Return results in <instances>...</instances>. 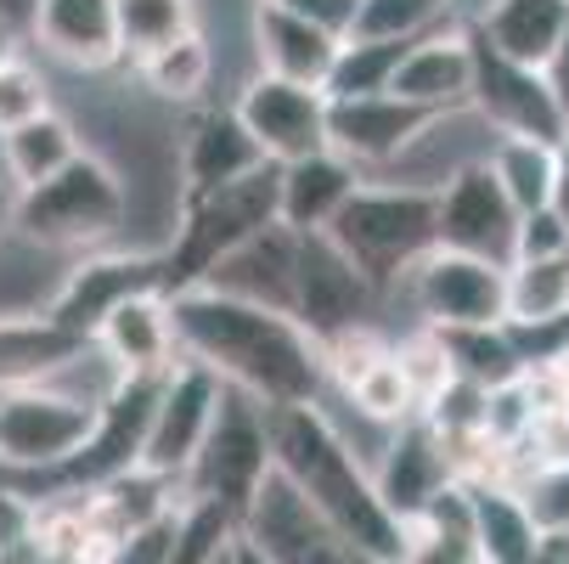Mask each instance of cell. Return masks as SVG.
Returning <instances> with one entry per match:
<instances>
[{
    "label": "cell",
    "mask_w": 569,
    "mask_h": 564,
    "mask_svg": "<svg viewBox=\"0 0 569 564\" xmlns=\"http://www.w3.org/2000/svg\"><path fill=\"white\" fill-rule=\"evenodd\" d=\"M12 209H18V187H12V181H0V237L12 231Z\"/></svg>",
    "instance_id": "obj_52"
},
{
    "label": "cell",
    "mask_w": 569,
    "mask_h": 564,
    "mask_svg": "<svg viewBox=\"0 0 569 564\" xmlns=\"http://www.w3.org/2000/svg\"><path fill=\"white\" fill-rule=\"evenodd\" d=\"M214 564H231V547H226V553H220V558H214Z\"/></svg>",
    "instance_id": "obj_55"
},
{
    "label": "cell",
    "mask_w": 569,
    "mask_h": 564,
    "mask_svg": "<svg viewBox=\"0 0 569 564\" xmlns=\"http://www.w3.org/2000/svg\"><path fill=\"white\" fill-rule=\"evenodd\" d=\"M231 564H271V558H266L254 542H242V536H237V542H231Z\"/></svg>",
    "instance_id": "obj_53"
},
{
    "label": "cell",
    "mask_w": 569,
    "mask_h": 564,
    "mask_svg": "<svg viewBox=\"0 0 569 564\" xmlns=\"http://www.w3.org/2000/svg\"><path fill=\"white\" fill-rule=\"evenodd\" d=\"M440 350H446V367L451 378L473 384V389H502V384H519L525 378V356L502 328H457V334H440Z\"/></svg>",
    "instance_id": "obj_33"
},
{
    "label": "cell",
    "mask_w": 569,
    "mask_h": 564,
    "mask_svg": "<svg viewBox=\"0 0 569 564\" xmlns=\"http://www.w3.org/2000/svg\"><path fill=\"white\" fill-rule=\"evenodd\" d=\"M231 542H237V514L231 508H220L209 497H181L170 564H214Z\"/></svg>",
    "instance_id": "obj_38"
},
{
    "label": "cell",
    "mask_w": 569,
    "mask_h": 564,
    "mask_svg": "<svg viewBox=\"0 0 569 564\" xmlns=\"http://www.w3.org/2000/svg\"><path fill=\"white\" fill-rule=\"evenodd\" d=\"M40 57L62 73L97 79V73H119V23H113V0H34L29 29H23Z\"/></svg>",
    "instance_id": "obj_15"
},
{
    "label": "cell",
    "mask_w": 569,
    "mask_h": 564,
    "mask_svg": "<svg viewBox=\"0 0 569 564\" xmlns=\"http://www.w3.org/2000/svg\"><path fill=\"white\" fill-rule=\"evenodd\" d=\"M12 57H23V34H18L7 18H0V68H7Z\"/></svg>",
    "instance_id": "obj_51"
},
{
    "label": "cell",
    "mask_w": 569,
    "mask_h": 564,
    "mask_svg": "<svg viewBox=\"0 0 569 564\" xmlns=\"http://www.w3.org/2000/svg\"><path fill=\"white\" fill-rule=\"evenodd\" d=\"M457 18V0H361L350 40H423Z\"/></svg>",
    "instance_id": "obj_39"
},
{
    "label": "cell",
    "mask_w": 569,
    "mask_h": 564,
    "mask_svg": "<svg viewBox=\"0 0 569 564\" xmlns=\"http://www.w3.org/2000/svg\"><path fill=\"white\" fill-rule=\"evenodd\" d=\"M569 316V255L508 266V328H541Z\"/></svg>",
    "instance_id": "obj_35"
},
{
    "label": "cell",
    "mask_w": 569,
    "mask_h": 564,
    "mask_svg": "<svg viewBox=\"0 0 569 564\" xmlns=\"http://www.w3.org/2000/svg\"><path fill=\"white\" fill-rule=\"evenodd\" d=\"M237 536L254 542L271 564H310L321 547L333 542V531L321 525V514L288 486L277 468L260 479V492L249 497V508H242Z\"/></svg>",
    "instance_id": "obj_23"
},
{
    "label": "cell",
    "mask_w": 569,
    "mask_h": 564,
    "mask_svg": "<svg viewBox=\"0 0 569 564\" xmlns=\"http://www.w3.org/2000/svg\"><path fill=\"white\" fill-rule=\"evenodd\" d=\"M29 12H34V0H0V18H7L18 34L29 29Z\"/></svg>",
    "instance_id": "obj_50"
},
{
    "label": "cell",
    "mask_w": 569,
    "mask_h": 564,
    "mask_svg": "<svg viewBox=\"0 0 569 564\" xmlns=\"http://www.w3.org/2000/svg\"><path fill=\"white\" fill-rule=\"evenodd\" d=\"M170 328L176 356L209 367L226 389L254 395L260 407H310L328 389L321 350L293 328V316H271L254 305L220 299L209 288L170 294Z\"/></svg>",
    "instance_id": "obj_1"
},
{
    "label": "cell",
    "mask_w": 569,
    "mask_h": 564,
    "mask_svg": "<svg viewBox=\"0 0 569 564\" xmlns=\"http://www.w3.org/2000/svg\"><path fill=\"white\" fill-rule=\"evenodd\" d=\"M79 339H68L51 316H0V389H23L57 373Z\"/></svg>",
    "instance_id": "obj_31"
},
{
    "label": "cell",
    "mask_w": 569,
    "mask_h": 564,
    "mask_svg": "<svg viewBox=\"0 0 569 564\" xmlns=\"http://www.w3.org/2000/svg\"><path fill=\"white\" fill-rule=\"evenodd\" d=\"M468 497H473V547L485 564H541L547 542L536 536L508 486H468Z\"/></svg>",
    "instance_id": "obj_30"
},
{
    "label": "cell",
    "mask_w": 569,
    "mask_h": 564,
    "mask_svg": "<svg viewBox=\"0 0 569 564\" xmlns=\"http://www.w3.org/2000/svg\"><path fill=\"white\" fill-rule=\"evenodd\" d=\"M345 407L356 413V418H367V424H378V429H395V424H406V418H418V395H412V384L400 378V367H395V356L383 350L350 389H333Z\"/></svg>",
    "instance_id": "obj_37"
},
{
    "label": "cell",
    "mask_w": 569,
    "mask_h": 564,
    "mask_svg": "<svg viewBox=\"0 0 569 564\" xmlns=\"http://www.w3.org/2000/svg\"><path fill=\"white\" fill-rule=\"evenodd\" d=\"M0 141H7V176L18 192L51 181L57 170H68L79 152H86V141H79V130L68 125V113L51 102L40 119L18 125V130H0Z\"/></svg>",
    "instance_id": "obj_28"
},
{
    "label": "cell",
    "mask_w": 569,
    "mask_h": 564,
    "mask_svg": "<svg viewBox=\"0 0 569 564\" xmlns=\"http://www.w3.org/2000/svg\"><path fill=\"white\" fill-rule=\"evenodd\" d=\"M271 468L321 514V525L339 542H350L356 553L378 564H400L406 531L389 520V508L372 492L367 463L339 441V429L328 424V413L316 400L271 413Z\"/></svg>",
    "instance_id": "obj_2"
},
{
    "label": "cell",
    "mask_w": 569,
    "mask_h": 564,
    "mask_svg": "<svg viewBox=\"0 0 569 564\" xmlns=\"http://www.w3.org/2000/svg\"><path fill=\"white\" fill-rule=\"evenodd\" d=\"M51 108V73L34 68L29 57H12L0 68V130H18Z\"/></svg>",
    "instance_id": "obj_41"
},
{
    "label": "cell",
    "mask_w": 569,
    "mask_h": 564,
    "mask_svg": "<svg viewBox=\"0 0 569 564\" xmlns=\"http://www.w3.org/2000/svg\"><path fill=\"white\" fill-rule=\"evenodd\" d=\"M497 147V130L485 125L473 108H451V113H429L423 130L406 141V152L372 181L389 187H412V192H440L446 181H457L462 170H479Z\"/></svg>",
    "instance_id": "obj_16"
},
{
    "label": "cell",
    "mask_w": 569,
    "mask_h": 564,
    "mask_svg": "<svg viewBox=\"0 0 569 564\" xmlns=\"http://www.w3.org/2000/svg\"><path fill=\"white\" fill-rule=\"evenodd\" d=\"M406 299L412 328L457 334V328H502L508 321V271L491 260H468L451 249H429L383 299Z\"/></svg>",
    "instance_id": "obj_7"
},
{
    "label": "cell",
    "mask_w": 569,
    "mask_h": 564,
    "mask_svg": "<svg viewBox=\"0 0 569 564\" xmlns=\"http://www.w3.org/2000/svg\"><path fill=\"white\" fill-rule=\"evenodd\" d=\"M91 424H97V407L51 389L46 378L23 389H0V463L57 492V474L86 446Z\"/></svg>",
    "instance_id": "obj_8"
},
{
    "label": "cell",
    "mask_w": 569,
    "mask_h": 564,
    "mask_svg": "<svg viewBox=\"0 0 569 564\" xmlns=\"http://www.w3.org/2000/svg\"><path fill=\"white\" fill-rule=\"evenodd\" d=\"M558 255H569V220L552 204L519 215V226H513V260L508 266H519V260H558Z\"/></svg>",
    "instance_id": "obj_43"
},
{
    "label": "cell",
    "mask_w": 569,
    "mask_h": 564,
    "mask_svg": "<svg viewBox=\"0 0 569 564\" xmlns=\"http://www.w3.org/2000/svg\"><path fill=\"white\" fill-rule=\"evenodd\" d=\"M170 542H176V514L152 520L141 531H124L119 542H108L102 564H170Z\"/></svg>",
    "instance_id": "obj_44"
},
{
    "label": "cell",
    "mask_w": 569,
    "mask_h": 564,
    "mask_svg": "<svg viewBox=\"0 0 569 564\" xmlns=\"http://www.w3.org/2000/svg\"><path fill=\"white\" fill-rule=\"evenodd\" d=\"M400 564H485L473 536H435V531H418L406 525V553Z\"/></svg>",
    "instance_id": "obj_45"
},
{
    "label": "cell",
    "mask_w": 569,
    "mask_h": 564,
    "mask_svg": "<svg viewBox=\"0 0 569 564\" xmlns=\"http://www.w3.org/2000/svg\"><path fill=\"white\" fill-rule=\"evenodd\" d=\"M293 260H299V237L271 220L254 237H242L231 255H220L203 271V283H192V288H209L220 299L254 305L271 316H293Z\"/></svg>",
    "instance_id": "obj_18"
},
{
    "label": "cell",
    "mask_w": 569,
    "mask_h": 564,
    "mask_svg": "<svg viewBox=\"0 0 569 564\" xmlns=\"http://www.w3.org/2000/svg\"><path fill=\"white\" fill-rule=\"evenodd\" d=\"M12 231L62 260L97 255V249H124V187L97 152H79L51 181L18 192Z\"/></svg>",
    "instance_id": "obj_3"
},
{
    "label": "cell",
    "mask_w": 569,
    "mask_h": 564,
    "mask_svg": "<svg viewBox=\"0 0 569 564\" xmlns=\"http://www.w3.org/2000/svg\"><path fill=\"white\" fill-rule=\"evenodd\" d=\"M130 73H136V91L147 102H158V108H170V113H192V108L214 102V79H220L214 73V46L203 40V29L147 51Z\"/></svg>",
    "instance_id": "obj_27"
},
{
    "label": "cell",
    "mask_w": 569,
    "mask_h": 564,
    "mask_svg": "<svg viewBox=\"0 0 569 564\" xmlns=\"http://www.w3.org/2000/svg\"><path fill=\"white\" fill-rule=\"evenodd\" d=\"M231 113L254 136L266 165H299V158L328 152V91H305L288 79L249 73L231 91Z\"/></svg>",
    "instance_id": "obj_11"
},
{
    "label": "cell",
    "mask_w": 569,
    "mask_h": 564,
    "mask_svg": "<svg viewBox=\"0 0 569 564\" xmlns=\"http://www.w3.org/2000/svg\"><path fill=\"white\" fill-rule=\"evenodd\" d=\"M361 187V170H350L339 152H316L299 165L277 170V226H288L293 237L305 231H328V220L350 204V192Z\"/></svg>",
    "instance_id": "obj_26"
},
{
    "label": "cell",
    "mask_w": 569,
    "mask_h": 564,
    "mask_svg": "<svg viewBox=\"0 0 569 564\" xmlns=\"http://www.w3.org/2000/svg\"><path fill=\"white\" fill-rule=\"evenodd\" d=\"M328 244L372 283L383 299L406 271L435 249V192L389 187V181H361L350 204L328 220Z\"/></svg>",
    "instance_id": "obj_4"
},
{
    "label": "cell",
    "mask_w": 569,
    "mask_h": 564,
    "mask_svg": "<svg viewBox=\"0 0 569 564\" xmlns=\"http://www.w3.org/2000/svg\"><path fill=\"white\" fill-rule=\"evenodd\" d=\"M136 294H170V277H164V255H141V249H97V255H79L51 299V321L86 345L102 321L136 299Z\"/></svg>",
    "instance_id": "obj_10"
},
{
    "label": "cell",
    "mask_w": 569,
    "mask_h": 564,
    "mask_svg": "<svg viewBox=\"0 0 569 564\" xmlns=\"http://www.w3.org/2000/svg\"><path fill=\"white\" fill-rule=\"evenodd\" d=\"M429 113L406 108L395 97H356V102H328V152H339L350 170H361V181L383 176L395 158L406 152L423 130Z\"/></svg>",
    "instance_id": "obj_21"
},
{
    "label": "cell",
    "mask_w": 569,
    "mask_h": 564,
    "mask_svg": "<svg viewBox=\"0 0 569 564\" xmlns=\"http://www.w3.org/2000/svg\"><path fill=\"white\" fill-rule=\"evenodd\" d=\"M249 57H254V73H266V79H288V86H305V91H328L339 46L277 0V7H249Z\"/></svg>",
    "instance_id": "obj_22"
},
{
    "label": "cell",
    "mask_w": 569,
    "mask_h": 564,
    "mask_svg": "<svg viewBox=\"0 0 569 564\" xmlns=\"http://www.w3.org/2000/svg\"><path fill=\"white\" fill-rule=\"evenodd\" d=\"M288 12H299L310 29H321L333 46H345L356 34V18H361V0H282Z\"/></svg>",
    "instance_id": "obj_46"
},
{
    "label": "cell",
    "mask_w": 569,
    "mask_h": 564,
    "mask_svg": "<svg viewBox=\"0 0 569 564\" xmlns=\"http://www.w3.org/2000/svg\"><path fill=\"white\" fill-rule=\"evenodd\" d=\"M0 492H29V497H46L40 479H29V474H18V468H7V463H0Z\"/></svg>",
    "instance_id": "obj_49"
},
{
    "label": "cell",
    "mask_w": 569,
    "mask_h": 564,
    "mask_svg": "<svg viewBox=\"0 0 569 564\" xmlns=\"http://www.w3.org/2000/svg\"><path fill=\"white\" fill-rule=\"evenodd\" d=\"M266 474H271V407L220 384V407L209 418V435L192 468L181 474V497H209L242 520Z\"/></svg>",
    "instance_id": "obj_6"
},
{
    "label": "cell",
    "mask_w": 569,
    "mask_h": 564,
    "mask_svg": "<svg viewBox=\"0 0 569 564\" xmlns=\"http://www.w3.org/2000/svg\"><path fill=\"white\" fill-rule=\"evenodd\" d=\"M513 204L502 198V187L491 181V170H462L457 181H446L435 192V249L468 255V260H491L508 271L513 260Z\"/></svg>",
    "instance_id": "obj_14"
},
{
    "label": "cell",
    "mask_w": 569,
    "mask_h": 564,
    "mask_svg": "<svg viewBox=\"0 0 569 564\" xmlns=\"http://www.w3.org/2000/svg\"><path fill=\"white\" fill-rule=\"evenodd\" d=\"M254 7H277V0H254Z\"/></svg>",
    "instance_id": "obj_56"
},
{
    "label": "cell",
    "mask_w": 569,
    "mask_h": 564,
    "mask_svg": "<svg viewBox=\"0 0 569 564\" xmlns=\"http://www.w3.org/2000/svg\"><path fill=\"white\" fill-rule=\"evenodd\" d=\"M412 40H345L328 73V102H356V97H389V79L406 62Z\"/></svg>",
    "instance_id": "obj_36"
},
{
    "label": "cell",
    "mask_w": 569,
    "mask_h": 564,
    "mask_svg": "<svg viewBox=\"0 0 569 564\" xmlns=\"http://www.w3.org/2000/svg\"><path fill=\"white\" fill-rule=\"evenodd\" d=\"M176 165H181V204L214 187H231L242 176L266 170V158L254 147V136L242 130V119L231 113V102H203L192 113H181L176 130Z\"/></svg>",
    "instance_id": "obj_17"
},
{
    "label": "cell",
    "mask_w": 569,
    "mask_h": 564,
    "mask_svg": "<svg viewBox=\"0 0 569 564\" xmlns=\"http://www.w3.org/2000/svg\"><path fill=\"white\" fill-rule=\"evenodd\" d=\"M513 497L541 542H569V468H536L513 486Z\"/></svg>",
    "instance_id": "obj_40"
},
{
    "label": "cell",
    "mask_w": 569,
    "mask_h": 564,
    "mask_svg": "<svg viewBox=\"0 0 569 564\" xmlns=\"http://www.w3.org/2000/svg\"><path fill=\"white\" fill-rule=\"evenodd\" d=\"M383 299L372 294V283L328 244L321 231L299 237V260H293V328L321 350L339 334L356 328H383Z\"/></svg>",
    "instance_id": "obj_9"
},
{
    "label": "cell",
    "mask_w": 569,
    "mask_h": 564,
    "mask_svg": "<svg viewBox=\"0 0 569 564\" xmlns=\"http://www.w3.org/2000/svg\"><path fill=\"white\" fill-rule=\"evenodd\" d=\"M73 260L7 231L0 237V316H46Z\"/></svg>",
    "instance_id": "obj_29"
},
{
    "label": "cell",
    "mask_w": 569,
    "mask_h": 564,
    "mask_svg": "<svg viewBox=\"0 0 569 564\" xmlns=\"http://www.w3.org/2000/svg\"><path fill=\"white\" fill-rule=\"evenodd\" d=\"M23 564H91V558H51V553H29Z\"/></svg>",
    "instance_id": "obj_54"
},
{
    "label": "cell",
    "mask_w": 569,
    "mask_h": 564,
    "mask_svg": "<svg viewBox=\"0 0 569 564\" xmlns=\"http://www.w3.org/2000/svg\"><path fill=\"white\" fill-rule=\"evenodd\" d=\"M485 170H491V181L513 204V215H530V209H547L552 204L558 147H541V141H525V136H497L491 158H485Z\"/></svg>",
    "instance_id": "obj_32"
},
{
    "label": "cell",
    "mask_w": 569,
    "mask_h": 564,
    "mask_svg": "<svg viewBox=\"0 0 569 564\" xmlns=\"http://www.w3.org/2000/svg\"><path fill=\"white\" fill-rule=\"evenodd\" d=\"M541 79H547V91H552V102H558V113H563V125H569V34H563L558 51L547 57Z\"/></svg>",
    "instance_id": "obj_47"
},
{
    "label": "cell",
    "mask_w": 569,
    "mask_h": 564,
    "mask_svg": "<svg viewBox=\"0 0 569 564\" xmlns=\"http://www.w3.org/2000/svg\"><path fill=\"white\" fill-rule=\"evenodd\" d=\"M389 356H395L400 378L412 384L418 407H423V400H429V395L451 378V367H446V350H440V334H435V328H412V334L389 339Z\"/></svg>",
    "instance_id": "obj_42"
},
{
    "label": "cell",
    "mask_w": 569,
    "mask_h": 564,
    "mask_svg": "<svg viewBox=\"0 0 569 564\" xmlns=\"http://www.w3.org/2000/svg\"><path fill=\"white\" fill-rule=\"evenodd\" d=\"M468 108L497 136H525V141H541V147H563L569 141V125H563V113H558V102L547 91V79L536 68L502 62L479 40H473V97H468Z\"/></svg>",
    "instance_id": "obj_13"
},
{
    "label": "cell",
    "mask_w": 569,
    "mask_h": 564,
    "mask_svg": "<svg viewBox=\"0 0 569 564\" xmlns=\"http://www.w3.org/2000/svg\"><path fill=\"white\" fill-rule=\"evenodd\" d=\"M389 97L406 102V108H418V113L468 108V97H473V40H468V23L451 18L435 34L412 40V51H406V62L389 79Z\"/></svg>",
    "instance_id": "obj_19"
},
{
    "label": "cell",
    "mask_w": 569,
    "mask_h": 564,
    "mask_svg": "<svg viewBox=\"0 0 569 564\" xmlns=\"http://www.w3.org/2000/svg\"><path fill=\"white\" fill-rule=\"evenodd\" d=\"M91 345L124 373V378H158L176 367V328H170V294H136L124 299Z\"/></svg>",
    "instance_id": "obj_25"
},
{
    "label": "cell",
    "mask_w": 569,
    "mask_h": 564,
    "mask_svg": "<svg viewBox=\"0 0 569 564\" xmlns=\"http://www.w3.org/2000/svg\"><path fill=\"white\" fill-rule=\"evenodd\" d=\"M552 209L569 220V141L558 147V181H552Z\"/></svg>",
    "instance_id": "obj_48"
},
{
    "label": "cell",
    "mask_w": 569,
    "mask_h": 564,
    "mask_svg": "<svg viewBox=\"0 0 569 564\" xmlns=\"http://www.w3.org/2000/svg\"><path fill=\"white\" fill-rule=\"evenodd\" d=\"M113 23H119V57L124 68H136L147 51L198 29V0H113Z\"/></svg>",
    "instance_id": "obj_34"
},
{
    "label": "cell",
    "mask_w": 569,
    "mask_h": 564,
    "mask_svg": "<svg viewBox=\"0 0 569 564\" xmlns=\"http://www.w3.org/2000/svg\"><path fill=\"white\" fill-rule=\"evenodd\" d=\"M220 407V378L187 356H176V367L164 373V384H158V400H152V424H147V441H141V463L147 474L158 479H176L192 468L203 435H209V418Z\"/></svg>",
    "instance_id": "obj_12"
},
{
    "label": "cell",
    "mask_w": 569,
    "mask_h": 564,
    "mask_svg": "<svg viewBox=\"0 0 569 564\" xmlns=\"http://www.w3.org/2000/svg\"><path fill=\"white\" fill-rule=\"evenodd\" d=\"M440 486H451V463H446L440 435H435L423 418L395 424L389 441H383V452H378V463H372V492H378V503L389 508V520L406 531V525L429 508V497H435Z\"/></svg>",
    "instance_id": "obj_20"
},
{
    "label": "cell",
    "mask_w": 569,
    "mask_h": 564,
    "mask_svg": "<svg viewBox=\"0 0 569 564\" xmlns=\"http://www.w3.org/2000/svg\"><path fill=\"white\" fill-rule=\"evenodd\" d=\"M468 34L513 68H547L558 40L569 34V0H485L468 18Z\"/></svg>",
    "instance_id": "obj_24"
},
{
    "label": "cell",
    "mask_w": 569,
    "mask_h": 564,
    "mask_svg": "<svg viewBox=\"0 0 569 564\" xmlns=\"http://www.w3.org/2000/svg\"><path fill=\"white\" fill-rule=\"evenodd\" d=\"M277 220V165L242 176L231 187H214V192H198L181 204V220L170 231V249H164V277H170V294L176 288H192L203 283V271L231 255L242 237H254L260 226Z\"/></svg>",
    "instance_id": "obj_5"
}]
</instances>
